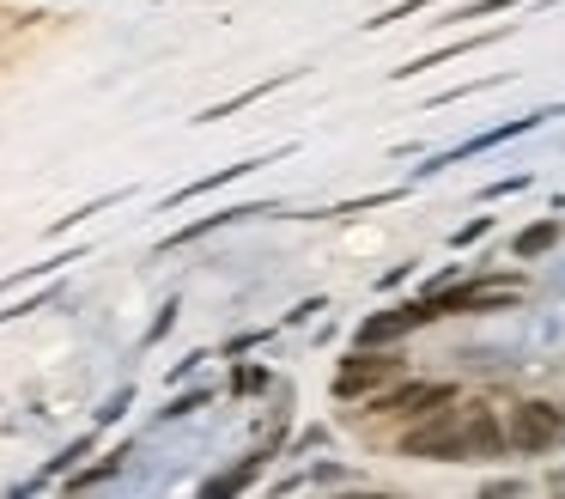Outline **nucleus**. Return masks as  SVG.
<instances>
[{"instance_id": "nucleus-1", "label": "nucleus", "mask_w": 565, "mask_h": 499, "mask_svg": "<svg viewBox=\"0 0 565 499\" xmlns=\"http://www.w3.org/2000/svg\"><path fill=\"white\" fill-rule=\"evenodd\" d=\"M408 457H426V463H462V457H493L505 451V426L487 402H444L432 414H420V426H408L401 439Z\"/></svg>"}, {"instance_id": "nucleus-2", "label": "nucleus", "mask_w": 565, "mask_h": 499, "mask_svg": "<svg viewBox=\"0 0 565 499\" xmlns=\"http://www.w3.org/2000/svg\"><path fill=\"white\" fill-rule=\"evenodd\" d=\"M565 439V414L553 402H517L511 426H505V445L511 451H553Z\"/></svg>"}, {"instance_id": "nucleus-3", "label": "nucleus", "mask_w": 565, "mask_h": 499, "mask_svg": "<svg viewBox=\"0 0 565 499\" xmlns=\"http://www.w3.org/2000/svg\"><path fill=\"white\" fill-rule=\"evenodd\" d=\"M395 366H401V360H395V353H377V347H359V353H353V360H347V366L335 372V390H341V396H365V390H377V384H389V378H395Z\"/></svg>"}, {"instance_id": "nucleus-4", "label": "nucleus", "mask_w": 565, "mask_h": 499, "mask_svg": "<svg viewBox=\"0 0 565 499\" xmlns=\"http://www.w3.org/2000/svg\"><path fill=\"white\" fill-rule=\"evenodd\" d=\"M450 402V384H408V390H389L377 402V414H395V420H414V414H432Z\"/></svg>"}, {"instance_id": "nucleus-5", "label": "nucleus", "mask_w": 565, "mask_h": 499, "mask_svg": "<svg viewBox=\"0 0 565 499\" xmlns=\"http://www.w3.org/2000/svg\"><path fill=\"white\" fill-rule=\"evenodd\" d=\"M553 232H559V226H541V232H529L517 250H523V256H529V250H547V244H553Z\"/></svg>"}, {"instance_id": "nucleus-6", "label": "nucleus", "mask_w": 565, "mask_h": 499, "mask_svg": "<svg viewBox=\"0 0 565 499\" xmlns=\"http://www.w3.org/2000/svg\"><path fill=\"white\" fill-rule=\"evenodd\" d=\"M201 402H207V390H189V396H177V402H171V408H165V414H171V420H177V414H189V408H201Z\"/></svg>"}]
</instances>
